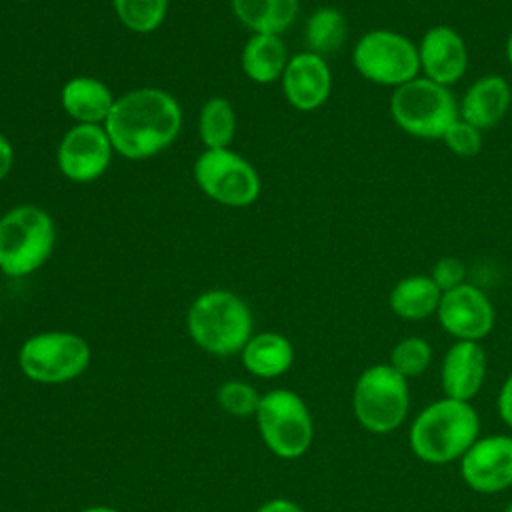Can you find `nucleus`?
<instances>
[{
	"label": "nucleus",
	"instance_id": "obj_1",
	"mask_svg": "<svg viewBox=\"0 0 512 512\" xmlns=\"http://www.w3.org/2000/svg\"><path fill=\"white\" fill-rule=\"evenodd\" d=\"M182 120L176 96L158 86H138L116 96L104 128L116 154L140 162L168 150L182 130Z\"/></svg>",
	"mask_w": 512,
	"mask_h": 512
},
{
	"label": "nucleus",
	"instance_id": "obj_2",
	"mask_svg": "<svg viewBox=\"0 0 512 512\" xmlns=\"http://www.w3.org/2000/svg\"><path fill=\"white\" fill-rule=\"evenodd\" d=\"M478 438L480 418L474 406L446 396L428 404L408 432L410 450L428 464L460 460Z\"/></svg>",
	"mask_w": 512,
	"mask_h": 512
},
{
	"label": "nucleus",
	"instance_id": "obj_3",
	"mask_svg": "<svg viewBox=\"0 0 512 512\" xmlns=\"http://www.w3.org/2000/svg\"><path fill=\"white\" fill-rule=\"evenodd\" d=\"M186 326L196 346L216 356H230L252 338V312L238 294L212 288L194 298Z\"/></svg>",
	"mask_w": 512,
	"mask_h": 512
},
{
	"label": "nucleus",
	"instance_id": "obj_4",
	"mask_svg": "<svg viewBox=\"0 0 512 512\" xmlns=\"http://www.w3.org/2000/svg\"><path fill=\"white\" fill-rule=\"evenodd\" d=\"M56 248V224L36 204H18L0 216V272L24 278L40 270Z\"/></svg>",
	"mask_w": 512,
	"mask_h": 512
},
{
	"label": "nucleus",
	"instance_id": "obj_5",
	"mask_svg": "<svg viewBox=\"0 0 512 512\" xmlns=\"http://www.w3.org/2000/svg\"><path fill=\"white\" fill-rule=\"evenodd\" d=\"M390 116L402 132L414 138L442 140L448 126L460 118V112L446 86L420 74L392 90Z\"/></svg>",
	"mask_w": 512,
	"mask_h": 512
},
{
	"label": "nucleus",
	"instance_id": "obj_6",
	"mask_svg": "<svg viewBox=\"0 0 512 512\" xmlns=\"http://www.w3.org/2000/svg\"><path fill=\"white\" fill-rule=\"evenodd\" d=\"M354 416L372 434H390L406 418L410 408L408 378L390 364L368 366L352 392Z\"/></svg>",
	"mask_w": 512,
	"mask_h": 512
},
{
	"label": "nucleus",
	"instance_id": "obj_7",
	"mask_svg": "<svg viewBox=\"0 0 512 512\" xmlns=\"http://www.w3.org/2000/svg\"><path fill=\"white\" fill-rule=\"evenodd\" d=\"M192 178L206 198L226 208L252 206L262 192L256 166L232 148L202 150L192 164Z\"/></svg>",
	"mask_w": 512,
	"mask_h": 512
},
{
	"label": "nucleus",
	"instance_id": "obj_8",
	"mask_svg": "<svg viewBox=\"0 0 512 512\" xmlns=\"http://www.w3.org/2000/svg\"><path fill=\"white\" fill-rule=\"evenodd\" d=\"M352 64L364 80L390 88L420 76L418 46L408 36L384 28L368 30L356 40Z\"/></svg>",
	"mask_w": 512,
	"mask_h": 512
},
{
	"label": "nucleus",
	"instance_id": "obj_9",
	"mask_svg": "<svg viewBox=\"0 0 512 512\" xmlns=\"http://www.w3.org/2000/svg\"><path fill=\"white\" fill-rule=\"evenodd\" d=\"M24 376L40 384H62L80 376L90 364L88 342L66 330L32 334L18 350Z\"/></svg>",
	"mask_w": 512,
	"mask_h": 512
},
{
	"label": "nucleus",
	"instance_id": "obj_10",
	"mask_svg": "<svg viewBox=\"0 0 512 512\" xmlns=\"http://www.w3.org/2000/svg\"><path fill=\"white\" fill-rule=\"evenodd\" d=\"M256 422L262 440L280 458H298L312 444L314 426L310 410L292 390L280 388L260 396Z\"/></svg>",
	"mask_w": 512,
	"mask_h": 512
},
{
	"label": "nucleus",
	"instance_id": "obj_11",
	"mask_svg": "<svg viewBox=\"0 0 512 512\" xmlns=\"http://www.w3.org/2000/svg\"><path fill=\"white\" fill-rule=\"evenodd\" d=\"M114 154L102 124H72L58 142L56 168L74 184H90L104 176Z\"/></svg>",
	"mask_w": 512,
	"mask_h": 512
},
{
	"label": "nucleus",
	"instance_id": "obj_12",
	"mask_svg": "<svg viewBox=\"0 0 512 512\" xmlns=\"http://www.w3.org/2000/svg\"><path fill=\"white\" fill-rule=\"evenodd\" d=\"M436 316L446 334H450L454 340L470 342H480L486 338L496 320L490 298L470 282L442 292Z\"/></svg>",
	"mask_w": 512,
	"mask_h": 512
},
{
	"label": "nucleus",
	"instance_id": "obj_13",
	"mask_svg": "<svg viewBox=\"0 0 512 512\" xmlns=\"http://www.w3.org/2000/svg\"><path fill=\"white\" fill-rule=\"evenodd\" d=\"M460 476L480 494L502 492L512 486V436L478 438L460 458Z\"/></svg>",
	"mask_w": 512,
	"mask_h": 512
},
{
	"label": "nucleus",
	"instance_id": "obj_14",
	"mask_svg": "<svg viewBox=\"0 0 512 512\" xmlns=\"http://www.w3.org/2000/svg\"><path fill=\"white\" fill-rule=\"evenodd\" d=\"M286 102L298 112H314L326 104L332 92L328 60L310 50L292 54L280 78Z\"/></svg>",
	"mask_w": 512,
	"mask_h": 512
},
{
	"label": "nucleus",
	"instance_id": "obj_15",
	"mask_svg": "<svg viewBox=\"0 0 512 512\" xmlns=\"http://www.w3.org/2000/svg\"><path fill=\"white\" fill-rule=\"evenodd\" d=\"M418 58L422 76L446 88L460 82L468 70V46L446 24H436L424 32L418 42Z\"/></svg>",
	"mask_w": 512,
	"mask_h": 512
},
{
	"label": "nucleus",
	"instance_id": "obj_16",
	"mask_svg": "<svg viewBox=\"0 0 512 512\" xmlns=\"http://www.w3.org/2000/svg\"><path fill=\"white\" fill-rule=\"evenodd\" d=\"M486 352L480 342L456 340L444 354L440 384L446 398L470 402L484 386Z\"/></svg>",
	"mask_w": 512,
	"mask_h": 512
},
{
	"label": "nucleus",
	"instance_id": "obj_17",
	"mask_svg": "<svg viewBox=\"0 0 512 512\" xmlns=\"http://www.w3.org/2000/svg\"><path fill=\"white\" fill-rule=\"evenodd\" d=\"M512 106V88L504 76L486 74L474 80L458 104L460 118L478 130L494 128Z\"/></svg>",
	"mask_w": 512,
	"mask_h": 512
},
{
	"label": "nucleus",
	"instance_id": "obj_18",
	"mask_svg": "<svg viewBox=\"0 0 512 512\" xmlns=\"http://www.w3.org/2000/svg\"><path fill=\"white\" fill-rule=\"evenodd\" d=\"M116 96L110 86L96 76H72L60 88V104L74 124H102L106 122Z\"/></svg>",
	"mask_w": 512,
	"mask_h": 512
},
{
	"label": "nucleus",
	"instance_id": "obj_19",
	"mask_svg": "<svg viewBox=\"0 0 512 512\" xmlns=\"http://www.w3.org/2000/svg\"><path fill=\"white\" fill-rule=\"evenodd\" d=\"M288 60V48L276 34H250L240 52L242 74L254 84L278 82Z\"/></svg>",
	"mask_w": 512,
	"mask_h": 512
},
{
	"label": "nucleus",
	"instance_id": "obj_20",
	"mask_svg": "<svg viewBox=\"0 0 512 512\" xmlns=\"http://www.w3.org/2000/svg\"><path fill=\"white\" fill-rule=\"evenodd\" d=\"M230 8L250 34L282 36L296 22L300 0H230Z\"/></svg>",
	"mask_w": 512,
	"mask_h": 512
},
{
	"label": "nucleus",
	"instance_id": "obj_21",
	"mask_svg": "<svg viewBox=\"0 0 512 512\" xmlns=\"http://www.w3.org/2000/svg\"><path fill=\"white\" fill-rule=\"evenodd\" d=\"M442 292L430 274H412L398 280L390 292V310L408 322L426 320L436 314Z\"/></svg>",
	"mask_w": 512,
	"mask_h": 512
},
{
	"label": "nucleus",
	"instance_id": "obj_22",
	"mask_svg": "<svg viewBox=\"0 0 512 512\" xmlns=\"http://www.w3.org/2000/svg\"><path fill=\"white\" fill-rule=\"evenodd\" d=\"M240 354L246 370L260 378H276L294 362L292 342L278 332L254 334Z\"/></svg>",
	"mask_w": 512,
	"mask_h": 512
},
{
	"label": "nucleus",
	"instance_id": "obj_23",
	"mask_svg": "<svg viewBox=\"0 0 512 512\" xmlns=\"http://www.w3.org/2000/svg\"><path fill=\"white\" fill-rule=\"evenodd\" d=\"M236 110L224 96H210L198 112V140L204 150L230 148L236 136Z\"/></svg>",
	"mask_w": 512,
	"mask_h": 512
},
{
	"label": "nucleus",
	"instance_id": "obj_24",
	"mask_svg": "<svg viewBox=\"0 0 512 512\" xmlns=\"http://www.w3.org/2000/svg\"><path fill=\"white\" fill-rule=\"evenodd\" d=\"M346 36H348L346 16L334 6L316 8L304 24L306 50L324 58L328 54L338 52L344 46Z\"/></svg>",
	"mask_w": 512,
	"mask_h": 512
},
{
	"label": "nucleus",
	"instance_id": "obj_25",
	"mask_svg": "<svg viewBox=\"0 0 512 512\" xmlns=\"http://www.w3.org/2000/svg\"><path fill=\"white\" fill-rule=\"evenodd\" d=\"M118 22L134 34L158 30L170 8V0H110Z\"/></svg>",
	"mask_w": 512,
	"mask_h": 512
},
{
	"label": "nucleus",
	"instance_id": "obj_26",
	"mask_svg": "<svg viewBox=\"0 0 512 512\" xmlns=\"http://www.w3.org/2000/svg\"><path fill=\"white\" fill-rule=\"evenodd\" d=\"M432 362V346L420 336H408L394 344L390 352V366L404 378L420 376Z\"/></svg>",
	"mask_w": 512,
	"mask_h": 512
},
{
	"label": "nucleus",
	"instance_id": "obj_27",
	"mask_svg": "<svg viewBox=\"0 0 512 512\" xmlns=\"http://www.w3.org/2000/svg\"><path fill=\"white\" fill-rule=\"evenodd\" d=\"M218 402L220 406L232 414V416H238V418H244V416H250V414H256L258 410V404H260V396L258 392L248 386L246 382L242 380H230V382H224L218 390Z\"/></svg>",
	"mask_w": 512,
	"mask_h": 512
},
{
	"label": "nucleus",
	"instance_id": "obj_28",
	"mask_svg": "<svg viewBox=\"0 0 512 512\" xmlns=\"http://www.w3.org/2000/svg\"><path fill=\"white\" fill-rule=\"evenodd\" d=\"M448 150L460 158H472L482 150V130L470 122L458 118L454 120L442 136Z\"/></svg>",
	"mask_w": 512,
	"mask_h": 512
},
{
	"label": "nucleus",
	"instance_id": "obj_29",
	"mask_svg": "<svg viewBox=\"0 0 512 512\" xmlns=\"http://www.w3.org/2000/svg\"><path fill=\"white\" fill-rule=\"evenodd\" d=\"M430 278L440 288V292H448L466 282V264L456 256H442L432 266Z\"/></svg>",
	"mask_w": 512,
	"mask_h": 512
},
{
	"label": "nucleus",
	"instance_id": "obj_30",
	"mask_svg": "<svg viewBox=\"0 0 512 512\" xmlns=\"http://www.w3.org/2000/svg\"><path fill=\"white\" fill-rule=\"evenodd\" d=\"M498 414L502 422L512 428V374L504 380L500 394H498Z\"/></svg>",
	"mask_w": 512,
	"mask_h": 512
},
{
	"label": "nucleus",
	"instance_id": "obj_31",
	"mask_svg": "<svg viewBox=\"0 0 512 512\" xmlns=\"http://www.w3.org/2000/svg\"><path fill=\"white\" fill-rule=\"evenodd\" d=\"M14 166V146L10 142V138L0 132V182L10 174Z\"/></svg>",
	"mask_w": 512,
	"mask_h": 512
},
{
	"label": "nucleus",
	"instance_id": "obj_32",
	"mask_svg": "<svg viewBox=\"0 0 512 512\" xmlns=\"http://www.w3.org/2000/svg\"><path fill=\"white\" fill-rule=\"evenodd\" d=\"M256 512H304L296 502L286 498H274L266 504H262Z\"/></svg>",
	"mask_w": 512,
	"mask_h": 512
},
{
	"label": "nucleus",
	"instance_id": "obj_33",
	"mask_svg": "<svg viewBox=\"0 0 512 512\" xmlns=\"http://www.w3.org/2000/svg\"><path fill=\"white\" fill-rule=\"evenodd\" d=\"M80 512H120V510L110 508V506H90V508H84Z\"/></svg>",
	"mask_w": 512,
	"mask_h": 512
},
{
	"label": "nucleus",
	"instance_id": "obj_34",
	"mask_svg": "<svg viewBox=\"0 0 512 512\" xmlns=\"http://www.w3.org/2000/svg\"><path fill=\"white\" fill-rule=\"evenodd\" d=\"M506 60H508V66L512 68V32H510V36L506 40Z\"/></svg>",
	"mask_w": 512,
	"mask_h": 512
},
{
	"label": "nucleus",
	"instance_id": "obj_35",
	"mask_svg": "<svg viewBox=\"0 0 512 512\" xmlns=\"http://www.w3.org/2000/svg\"><path fill=\"white\" fill-rule=\"evenodd\" d=\"M504 512H512V502L506 506V510H504Z\"/></svg>",
	"mask_w": 512,
	"mask_h": 512
},
{
	"label": "nucleus",
	"instance_id": "obj_36",
	"mask_svg": "<svg viewBox=\"0 0 512 512\" xmlns=\"http://www.w3.org/2000/svg\"><path fill=\"white\" fill-rule=\"evenodd\" d=\"M16 2H30V0H16Z\"/></svg>",
	"mask_w": 512,
	"mask_h": 512
},
{
	"label": "nucleus",
	"instance_id": "obj_37",
	"mask_svg": "<svg viewBox=\"0 0 512 512\" xmlns=\"http://www.w3.org/2000/svg\"><path fill=\"white\" fill-rule=\"evenodd\" d=\"M0 320H2V316H0Z\"/></svg>",
	"mask_w": 512,
	"mask_h": 512
}]
</instances>
